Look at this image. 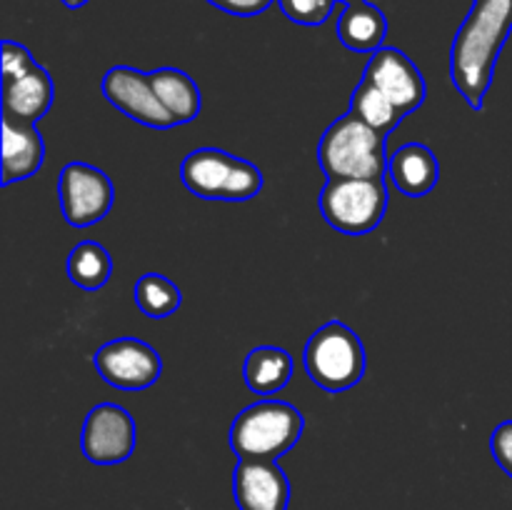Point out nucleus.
Segmentation results:
<instances>
[{"mask_svg": "<svg viewBox=\"0 0 512 510\" xmlns=\"http://www.w3.org/2000/svg\"><path fill=\"white\" fill-rule=\"evenodd\" d=\"M103 95L113 108L135 123L155 130L175 128V120L155 95L148 73H140L130 65H115L103 75Z\"/></svg>", "mask_w": 512, "mask_h": 510, "instance_id": "obj_10", "label": "nucleus"}, {"mask_svg": "<svg viewBox=\"0 0 512 510\" xmlns=\"http://www.w3.org/2000/svg\"><path fill=\"white\" fill-rule=\"evenodd\" d=\"M83 455L95 465H118L135 450V420L123 405L100 403L85 415L80 433Z\"/></svg>", "mask_w": 512, "mask_h": 510, "instance_id": "obj_9", "label": "nucleus"}, {"mask_svg": "<svg viewBox=\"0 0 512 510\" xmlns=\"http://www.w3.org/2000/svg\"><path fill=\"white\" fill-rule=\"evenodd\" d=\"M305 430V418L285 400H258L235 415L230 448L238 460H278L295 448Z\"/></svg>", "mask_w": 512, "mask_h": 510, "instance_id": "obj_2", "label": "nucleus"}, {"mask_svg": "<svg viewBox=\"0 0 512 510\" xmlns=\"http://www.w3.org/2000/svg\"><path fill=\"white\" fill-rule=\"evenodd\" d=\"M35 58L25 45L15 40H3V80H15L35 68Z\"/></svg>", "mask_w": 512, "mask_h": 510, "instance_id": "obj_23", "label": "nucleus"}, {"mask_svg": "<svg viewBox=\"0 0 512 510\" xmlns=\"http://www.w3.org/2000/svg\"><path fill=\"white\" fill-rule=\"evenodd\" d=\"M490 453L495 463L512 478V420H505L490 435Z\"/></svg>", "mask_w": 512, "mask_h": 510, "instance_id": "obj_24", "label": "nucleus"}, {"mask_svg": "<svg viewBox=\"0 0 512 510\" xmlns=\"http://www.w3.org/2000/svg\"><path fill=\"white\" fill-rule=\"evenodd\" d=\"M58 198L63 218L73 228H88V225L100 223L110 213L115 188L105 170L75 160L60 170Z\"/></svg>", "mask_w": 512, "mask_h": 510, "instance_id": "obj_7", "label": "nucleus"}, {"mask_svg": "<svg viewBox=\"0 0 512 510\" xmlns=\"http://www.w3.org/2000/svg\"><path fill=\"white\" fill-rule=\"evenodd\" d=\"M133 298L135 305L153 320L170 318L180 308V303H183V293H180L178 285L160 273L140 275L135 280Z\"/></svg>", "mask_w": 512, "mask_h": 510, "instance_id": "obj_21", "label": "nucleus"}, {"mask_svg": "<svg viewBox=\"0 0 512 510\" xmlns=\"http://www.w3.org/2000/svg\"><path fill=\"white\" fill-rule=\"evenodd\" d=\"M388 38V18L380 8L363 3L345 5L338 18V40L353 53H370L383 48Z\"/></svg>", "mask_w": 512, "mask_h": 510, "instance_id": "obj_16", "label": "nucleus"}, {"mask_svg": "<svg viewBox=\"0 0 512 510\" xmlns=\"http://www.w3.org/2000/svg\"><path fill=\"white\" fill-rule=\"evenodd\" d=\"M340 3H345V5H350V3H363V0H340Z\"/></svg>", "mask_w": 512, "mask_h": 510, "instance_id": "obj_27", "label": "nucleus"}, {"mask_svg": "<svg viewBox=\"0 0 512 510\" xmlns=\"http://www.w3.org/2000/svg\"><path fill=\"white\" fill-rule=\"evenodd\" d=\"M45 160V143L35 123L3 115V185L28 180Z\"/></svg>", "mask_w": 512, "mask_h": 510, "instance_id": "obj_13", "label": "nucleus"}, {"mask_svg": "<svg viewBox=\"0 0 512 510\" xmlns=\"http://www.w3.org/2000/svg\"><path fill=\"white\" fill-rule=\"evenodd\" d=\"M303 363L318 388L328 393H343L363 380L368 355L353 328L340 320H330L310 335Z\"/></svg>", "mask_w": 512, "mask_h": 510, "instance_id": "obj_4", "label": "nucleus"}, {"mask_svg": "<svg viewBox=\"0 0 512 510\" xmlns=\"http://www.w3.org/2000/svg\"><path fill=\"white\" fill-rule=\"evenodd\" d=\"M363 80H368L380 93L388 95L405 115L418 110L428 98V85H425L418 65L403 50L388 48V45L370 55Z\"/></svg>", "mask_w": 512, "mask_h": 510, "instance_id": "obj_11", "label": "nucleus"}, {"mask_svg": "<svg viewBox=\"0 0 512 510\" xmlns=\"http://www.w3.org/2000/svg\"><path fill=\"white\" fill-rule=\"evenodd\" d=\"M113 275V258L108 248L95 240H83L68 255V278L83 290H100Z\"/></svg>", "mask_w": 512, "mask_h": 510, "instance_id": "obj_19", "label": "nucleus"}, {"mask_svg": "<svg viewBox=\"0 0 512 510\" xmlns=\"http://www.w3.org/2000/svg\"><path fill=\"white\" fill-rule=\"evenodd\" d=\"M510 33L512 0H473L450 48V78L473 110H483Z\"/></svg>", "mask_w": 512, "mask_h": 510, "instance_id": "obj_1", "label": "nucleus"}, {"mask_svg": "<svg viewBox=\"0 0 512 510\" xmlns=\"http://www.w3.org/2000/svg\"><path fill=\"white\" fill-rule=\"evenodd\" d=\"M185 188L203 200H250L263 190V173L250 160L235 158L228 150L198 148L180 165Z\"/></svg>", "mask_w": 512, "mask_h": 510, "instance_id": "obj_5", "label": "nucleus"}, {"mask_svg": "<svg viewBox=\"0 0 512 510\" xmlns=\"http://www.w3.org/2000/svg\"><path fill=\"white\" fill-rule=\"evenodd\" d=\"M338 0H278L280 10L293 23L305 25V28H318L333 15Z\"/></svg>", "mask_w": 512, "mask_h": 510, "instance_id": "obj_22", "label": "nucleus"}, {"mask_svg": "<svg viewBox=\"0 0 512 510\" xmlns=\"http://www.w3.org/2000/svg\"><path fill=\"white\" fill-rule=\"evenodd\" d=\"M388 135L378 133L355 115L333 120L318 143L320 170L328 180L340 178H385L388 175Z\"/></svg>", "mask_w": 512, "mask_h": 510, "instance_id": "obj_3", "label": "nucleus"}, {"mask_svg": "<svg viewBox=\"0 0 512 510\" xmlns=\"http://www.w3.org/2000/svg\"><path fill=\"white\" fill-rule=\"evenodd\" d=\"M233 498L240 510H288L290 480L278 460H238Z\"/></svg>", "mask_w": 512, "mask_h": 510, "instance_id": "obj_12", "label": "nucleus"}, {"mask_svg": "<svg viewBox=\"0 0 512 510\" xmlns=\"http://www.w3.org/2000/svg\"><path fill=\"white\" fill-rule=\"evenodd\" d=\"M53 78L43 65L15 80H3V115L23 123H38L53 105Z\"/></svg>", "mask_w": 512, "mask_h": 510, "instance_id": "obj_15", "label": "nucleus"}, {"mask_svg": "<svg viewBox=\"0 0 512 510\" xmlns=\"http://www.w3.org/2000/svg\"><path fill=\"white\" fill-rule=\"evenodd\" d=\"M148 75L155 95L163 103V108L168 110L170 118L175 120V125L193 123L198 118L200 108H203V98H200V88L195 85V80L185 70L158 68Z\"/></svg>", "mask_w": 512, "mask_h": 510, "instance_id": "obj_18", "label": "nucleus"}, {"mask_svg": "<svg viewBox=\"0 0 512 510\" xmlns=\"http://www.w3.org/2000/svg\"><path fill=\"white\" fill-rule=\"evenodd\" d=\"M100 378L118 390H145L163 375V360L158 350L138 338H118L100 345L93 355Z\"/></svg>", "mask_w": 512, "mask_h": 510, "instance_id": "obj_8", "label": "nucleus"}, {"mask_svg": "<svg viewBox=\"0 0 512 510\" xmlns=\"http://www.w3.org/2000/svg\"><path fill=\"white\" fill-rule=\"evenodd\" d=\"M293 355L278 345H258L245 355L243 380L255 395H275L293 378Z\"/></svg>", "mask_w": 512, "mask_h": 510, "instance_id": "obj_17", "label": "nucleus"}, {"mask_svg": "<svg viewBox=\"0 0 512 510\" xmlns=\"http://www.w3.org/2000/svg\"><path fill=\"white\" fill-rule=\"evenodd\" d=\"M213 8L223 10L228 15H238V18H253V15L265 13L278 0H208Z\"/></svg>", "mask_w": 512, "mask_h": 510, "instance_id": "obj_25", "label": "nucleus"}, {"mask_svg": "<svg viewBox=\"0 0 512 510\" xmlns=\"http://www.w3.org/2000/svg\"><path fill=\"white\" fill-rule=\"evenodd\" d=\"M350 115H355V118L363 120L365 125H370V128L383 135H388L405 118L403 110L388 95L380 93L375 85H370L368 80H360L355 85L353 95H350Z\"/></svg>", "mask_w": 512, "mask_h": 510, "instance_id": "obj_20", "label": "nucleus"}, {"mask_svg": "<svg viewBox=\"0 0 512 510\" xmlns=\"http://www.w3.org/2000/svg\"><path fill=\"white\" fill-rule=\"evenodd\" d=\"M60 3H63L65 8H70V10H78V8H83V5H88L90 0H60Z\"/></svg>", "mask_w": 512, "mask_h": 510, "instance_id": "obj_26", "label": "nucleus"}, {"mask_svg": "<svg viewBox=\"0 0 512 510\" xmlns=\"http://www.w3.org/2000/svg\"><path fill=\"white\" fill-rule=\"evenodd\" d=\"M388 178L408 198H423L438 185L440 163L423 143H405L390 155Z\"/></svg>", "mask_w": 512, "mask_h": 510, "instance_id": "obj_14", "label": "nucleus"}, {"mask_svg": "<svg viewBox=\"0 0 512 510\" xmlns=\"http://www.w3.org/2000/svg\"><path fill=\"white\" fill-rule=\"evenodd\" d=\"M325 223L345 235H365L378 228L388 210L383 178L328 180L318 198Z\"/></svg>", "mask_w": 512, "mask_h": 510, "instance_id": "obj_6", "label": "nucleus"}]
</instances>
